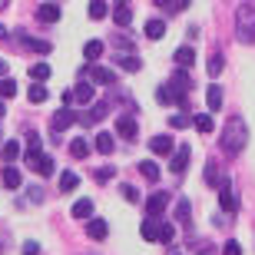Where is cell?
Listing matches in <instances>:
<instances>
[{"mask_svg":"<svg viewBox=\"0 0 255 255\" xmlns=\"http://www.w3.org/2000/svg\"><path fill=\"white\" fill-rule=\"evenodd\" d=\"M172 236H176V226L172 222H162V242H172Z\"/></svg>","mask_w":255,"mask_h":255,"instance_id":"7bdbcfd3","label":"cell"},{"mask_svg":"<svg viewBox=\"0 0 255 255\" xmlns=\"http://www.w3.org/2000/svg\"><path fill=\"white\" fill-rule=\"evenodd\" d=\"M3 113H7V110H3V100H0V116H3Z\"/></svg>","mask_w":255,"mask_h":255,"instance_id":"db71d44e","label":"cell"},{"mask_svg":"<svg viewBox=\"0 0 255 255\" xmlns=\"http://www.w3.org/2000/svg\"><path fill=\"white\" fill-rule=\"evenodd\" d=\"M27 166H30L33 172H40L43 179L57 172V166H53V159H50V156H43L40 149H27Z\"/></svg>","mask_w":255,"mask_h":255,"instance_id":"3957f363","label":"cell"},{"mask_svg":"<svg viewBox=\"0 0 255 255\" xmlns=\"http://www.w3.org/2000/svg\"><path fill=\"white\" fill-rule=\"evenodd\" d=\"M206 103H209V110H212V113H216V110H222V90H219L216 83L206 90Z\"/></svg>","mask_w":255,"mask_h":255,"instance_id":"44dd1931","label":"cell"},{"mask_svg":"<svg viewBox=\"0 0 255 255\" xmlns=\"http://www.w3.org/2000/svg\"><path fill=\"white\" fill-rule=\"evenodd\" d=\"M20 43L27 50H37V53H50V43H43V40H30V37H20Z\"/></svg>","mask_w":255,"mask_h":255,"instance_id":"d6a6232c","label":"cell"},{"mask_svg":"<svg viewBox=\"0 0 255 255\" xmlns=\"http://www.w3.org/2000/svg\"><path fill=\"white\" fill-rule=\"evenodd\" d=\"M30 199H33V202H43V189H40V186H30Z\"/></svg>","mask_w":255,"mask_h":255,"instance_id":"7dc6e473","label":"cell"},{"mask_svg":"<svg viewBox=\"0 0 255 255\" xmlns=\"http://www.w3.org/2000/svg\"><path fill=\"white\" fill-rule=\"evenodd\" d=\"M63 103L73 106V103H93V83L90 80H83V83H76L73 90H66L63 93Z\"/></svg>","mask_w":255,"mask_h":255,"instance_id":"277c9868","label":"cell"},{"mask_svg":"<svg viewBox=\"0 0 255 255\" xmlns=\"http://www.w3.org/2000/svg\"><path fill=\"white\" fill-rule=\"evenodd\" d=\"M139 232H142V239L146 242H162V222L159 219H142V226H139Z\"/></svg>","mask_w":255,"mask_h":255,"instance_id":"8992f818","label":"cell"},{"mask_svg":"<svg viewBox=\"0 0 255 255\" xmlns=\"http://www.w3.org/2000/svg\"><path fill=\"white\" fill-rule=\"evenodd\" d=\"M10 7V0H0V10H7Z\"/></svg>","mask_w":255,"mask_h":255,"instance_id":"f5cc1de1","label":"cell"},{"mask_svg":"<svg viewBox=\"0 0 255 255\" xmlns=\"http://www.w3.org/2000/svg\"><path fill=\"white\" fill-rule=\"evenodd\" d=\"M113 176H116L113 166H103V169H96V172H93V179H96V182H110Z\"/></svg>","mask_w":255,"mask_h":255,"instance_id":"ab89813d","label":"cell"},{"mask_svg":"<svg viewBox=\"0 0 255 255\" xmlns=\"http://www.w3.org/2000/svg\"><path fill=\"white\" fill-rule=\"evenodd\" d=\"M40 252V242H23V255H37Z\"/></svg>","mask_w":255,"mask_h":255,"instance_id":"bcb514c9","label":"cell"},{"mask_svg":"<svg viewBox=\"0 0 255 255\" xmlns=\"http://www.w3.org/2000/svg\"><path fill=\"white\" fill-rule=\"evenodd\" d=\"M249 142V126L242 116H229L226 129H222V149L229 152V156H239V152L246 149Z\"/></svg>","mask_w":255,"mask_h":255,"instance_id":"6da1fadb","label":"cell"},{"mask_svg":"<svg viewBox=\"0 0 255 255\" xmlns=\"http://www.w3.org/2000/svg\"><path fill=\"white\" fill-rule=\"evenodd\" d=\"M189 3H192V0H172V10H186Z\"/></svg>","mask_w":255,"mask_h":255,"instance_id":"c3c4849f","label":"cell"},{"mask_svg":"<svg viewBox=\"0 0 255 255\" xmlns=\"http://www.w3.org/2000/svg\"><path fill=\"white\" fill-rule=\"evenodd\" d=\"M186 166H189V146H179V149L172 152V159H169V169L179 176V172H186Z\"/></svg>","mask_w":255,"mask_h":255,"instance_id":"ba28073f","label":"cell"},{"mask_svg":"<svg viewBox=\"0 0 255 255\" xmlns=\"http://www.w3.org/2000/svg\"><path fill=\"white\" fill-rule=\"evenodd\" d=\"M76 186H80V176H76V172H70V169L60 172V189H63V192H73Z\"/></svg>","mask_w":255,"mask_h":255,"instance_id":"7402d4cb","label":"cell"},{"mask_svg":"<svg viewBox=\"0 0 255 255\" xmlns=\"http://www.w3.org/2000/svg\"><path fill=\"white\" fill-rule=\"evenodd\" d=\"M0 40H7V27H0Z\"/></svg>","mask_w":255,"mask_h":255,"instance_id":"816d5d0a","label":"cell"},{"mask_svg":"<svg viewBox=\"0 0 255 255\" xmlns=\"http://www.w3.org/2000/svg\"><path fill=\"white\" fill-rule=\"evenodd\" d=\"M222 63H226V60H222V53H212V57H209V76H219V73H222Z\"/></svg>","mask_w":255,"mask_h":255,"instance_id":"74e56055","label":"cell"},{"mask_svg":"<svg viewBox=\"0 0 255 255\" xmlns=\"http://www.w3.org/2000/svg\"><path fill=\"white\" fill-rule=\"evenodd\" d=\"M222 255H242V246H239V242H226Z\"/></svg>","mask_w":255,"mask_h":255,"instance_id":"f6af8a7d","label":"cell"},{"mask_svg":"<svg viewBox=\"0 0 255 255\" xmlns=\"http://www.w3.org/2000/svg\"><path fill=\"white\" fill-rule=\"evenodd\" d=\"M219 169H216V162H206V186H212V189H219Z\"/></svg>","mask_w":255,"mask_h":255,"instance_id":"836d02e7","label":"cell"},{"mask_svg":"<svg viewBox=\"0 0 255 255\" xmlns=\"http://www.w3.org/2000/svg\"><path fill=\"white\" fill-rule=\"evenodd\" d=\"M162 33H166V23L162 20H149L146 23V37L149 40H162Z\"/></svg>","mask_w":255,"mask_h":255,"instance_id":"484cf974","label":"cell"},{"mask_svg":"<svg viewBox=\"0 0 255 255\" xmlns=\"http://www.w3.org/2000/svg\"><path fill=\"white\" fill-rule=\"evenodd\" d=\"M83 57L90 60V63H96V60L103 57V40H90V43L83 47Z\"/></svg>","mask_w":255,"mask_h":255,"instance_id":"ffe728a7","label":"cell"},{"mask_svg":"<svg viewBox=\"0 0 255 255\" xmlns=\"http://www.w3.org/2000/svg\"><path fill=\"white\" fill-rule=\"evenodd\" d=\"M27 149H40V132H27Z\"/></svg>","mask_w":255,"mask_h":255,"instance_id":"ee69618b","label":"cell"},{"mask_svg":"<svg viewBox=\"0 0 255 255\" xmlns=\"http://www.w3.org/2000/svg\"><path fill=\"white\" fill-rule=\"evenodd\" d=\"M0 159L7 162V166H13V162L20 159V142H17V139H10V142H3V149H0Z\"/></svg>","mask_w":255,"mask_h":255,"instance_id":"5bb4252c","label":"cell"},{"mask_svg":"<svg viewBox=\"0 0 255 255\" xmlns=\"http://www.w3.org/2000/svg\"><path fill=\"white\" fill-rule=\"evenodd\" d=\"M0 182H3L7 189H20V186H23V176H20L17 166H3V172H0Z\"/></svg>","mask_w":255,"mask_h":255,"instance_id":"9c48e42d","label":"cell"},{"mask_svg":"<svg viewBox=\"0 0 255 255\" xmlns=\"http://www.w3.org/2000/svg\"><path fill=\"white\" fill-rule=\"evenodd\" d=\"M123 199L126 202H139V189L136 186H123Z\"/></svg>","mask_w":255,"mask_h":255,"instance_id":"b9f144b4","label":"cell"},{"mask_svg":"<svg viewBox=\"0 0 255 255\" xmlns=\"http://www.w3.org/2000/svg\"><path fill=\"white\" fill-rule=\"evenodd\" d=\"M70 152H73L76 159H86V156H90V142L86 139H70Z\"/></svg>","mask_w":255,"mask_h":255,"instance_id":"4316f807","label":"cell"},{"mask_svg":"<svg viewBox=\"0 0 255 255\" xmlns=\"http://www.w3.org/2000/svg\"><path fill=\"white\" fill-rule=\"evenodd\" d=\"M219 202H222V209H226L229 216L239 209V202H236V192H232V182H219Z\"/></svg>","mask_w":255,"mask_h":255,"instance_id":"52a82bcc","label":"cell"},{"mask_svg":"<svg viewBox=\"0 0 255 255\" xmlns=\"http://www.w3.org/2000/svg\"><path fill=\"white\" fill-rule=\"evenodd\" d=\"M96 149L103 152V156H110L113 152V136L110 132H96Z\"/></svg>","mask_w":255,"mask_h":255,"instance_id":"83f0119b","label":"cell"},{"mask_svg":"<svg viewBox=\"0 0 255 255\" xmlns=\"http://www.w3.org/2000/svg\"><path fill=\"white\" fill-rule=\"evenodd\" d=\"M113 20H116V27H129V20H132V10L126 7V3H120V7H116V13H113Z\"/></svg>","mask_w":255,"mask_h":255,"instance_id":"d4e9b609","label":"cell"},{"mask_svg":"<svg viewBox=\"0 0 255 255\" xmlns=\"http://www.w3.org/2000/svg\"><path fill=\"white\" fill-rule=\"evenodd\" d=\"M236 40L239 43H255V7L252 3H242L236 13Z\"/></svg>","mask_w":255,"mask_h":255,"instance_id":"7a4b0ae2","label":"cell"},{"mask_svg":"<svg viewBox=\"0 0 255 255\" xmlns=\"http://www.w3.org/2000/svg\"><path fill=\"white\" fill-rule=\"evenodd\" d=\"M90 216H93V202L90 199H80L73 206V219H90Z\"/></svg>","mask_w":255,"mask_h":255,"instance_id":"cb8c5ba5","label":"cell"},{"mask_svg":"<svg viewBox=\"0 0 255 255\" xmlns=\"http://www.w3.org/2000/svg\"><path fill=\"white\" fill-rule=\"evenodd\" d=\"M169 126H172V129H186V126H189V116H186V113H172Z\"/></svg>","mask_w":255,"mask_h":255,"instance_id":"f35d334b","label":"cell"},{"mask_svg":"<svg viewBox=\"0 0 255 255\" xmlns=\"http://www.w3.org/2000/svg\"><path fill=\"white\" fill-rule=\"evenodd\" d=\"M106 232H110V226L103 219H86V236L90 239H106Z\"/></svg>","mask_w":255,"mask_h":255,"instance_id":"4fadbf2b","label":"cell"},{"mask_svg":"<svg viewBox=\"0 0 255 255\" xmlns=\"http://www.w3.org/2000/svg\"><path fill=\"white\" fill-rule=\"evenodd\" d=\"M20 86L17 80H10V76H0V100H10V96H17Z\"/></svg>","mask_w":255,"mask_h":255,"instance_id":"d6986e66","label":"cell"},{"mask_svg":"<svg viewBox=\"0 0 255 255\" xmlns=\"http://www.w3.org/2000/svg\"><path fill=\"white\" fill-rule=\"evenodd\" d=\"M166 206H169V196H166V192H156V196H149V216L152 219H159L162 212H166Z\"/></svg>","mask_w":255,"mask_h":255,"instance_id":"30bf717a","label":"cell"},{"mask_svg":"<svg viewBox=\"0 0 255 255\" xmlns=\"http://www.w3.org/2000/svg\"><path fill=\"white\" fill-rule=\"evenodd\" d=\"M113 80H116V73H113V70H106V66H93V70H90V83L110 86Z\"/></svg>","mask_w":255,"mask_h":255,"instance_id":"7c38bea8","label":"cell"},{"mask_svg":"<svg viewBox=\"0 0 255 255\" xmlns=\"http://www.w3.org/2000/svg\"><path fill=\"white\" fill-rule=\"evenodd\" d=\"M156 96H159V103H166V106H169L172 100H176V93H172L169 86H159V93H156Z\"/></svg>","mask_w":255,"mask_h":255,"instance_id":"60d3db41","label":"cell"},{"mask_svg":"<svg viewBox=\"0 0 255 255\" xmlns=\"http://www.w3.org/2000/svg\"><path fill=\"white\" fill-rule=\"evenodd\" d=\"M30 103H47V96H50V90H47V86H43V83H33V86H30Z\"/></svg>","mask_w":255,"mask_h":255,"instance_id":"603a6c76","label":"cell"},{"mask_svg":"<svg viewBox=\"0 0 255 255\" xmlns=\"http://www.w3.org/2000/svg\"><path fill=\"white\" fill-rule=\"evenodd\" d=\"M37 20L40 23H57L60 20V7L57 3H40L37 7Z\"/></svg>","mask_w":255,"mask_h":255,"instance_id":"8fae6325","label":"cell"},{"mask_svg":"<svg viewBox=\"0 0 255 255\" xmlns=\"http://www.w3.org/2000/svg\"><path fill=\"white\" fill-rule=\"evenodd\" d=\"M149 149L156 152V156H169V152H172V139H169V136H152Z\"/></svg>","mask_w":255,"mask_h":255,"instance_id":"9a60e30c","label":"cell"},{"mask_svg":"<svg viewBox=\"0 0 255 255\" xmlns=\"http://www.w3.org/2000/svg\"><path fill=\"white\" fill-rule=\"evenodd\" d=\"M73 123H80V116L73 113V106H63V110H57V113H53V132L70 129Z\"/></svg>","mask_w":255,"mask_h":255,"instance_id":"5b68a950","label":"cell"},{"mask_svg":"<svg viewBox=\"0 0 255 255\" xmlns=\"http://www.w3.org/2000/svg\"><path fill=\"white\" fill-rule=\"evenodd\" d=\"M172 86H176V90H189V86H192L189 73H186V70H176V76H172Z\"/></svg>","mask_w":255,"mask_h":255,"instance_id":"e575fe53","label":"cell"},{"mask_svg":"<svg viewBox=\"0 0 255 255\" xmlns=\"http://www.w3.org/2000/svg\"><path fill=\"white\" fill-rule=\"evenodd\" d=\"M176 216H179V222H182V226L189 229V222H192V216H189V199H186V196H182V199H179V212H176Z\"/></svg>","mask_w":255,"mask_h":255,"instance_id":"d590c367","label":"cell"},{"mask_svg":"<svg viewBox=\"0 0 255 255\" xmlns=\"http://www.w3.org/2000/svg\"><path fill=\"white\" fill-rule=\"evenodd\" d=\"M7 70H10V66H7V60H0V76H7Z\"/></svg>","mask_w":255,"mask_h":255,"instance_id":"681fc988","label":"cell"},{"mask_svg":"<svg viewBox=\"0 0 255 255\" xmlns=\"http://www.w3.org/2000/svg\"><path fill=\"white\" fill-rule=\"evenodd\" d=\"M139 172H142V176H146L149 182H156V179H159V169H156V162H152V159L139 162Z\"/></svg>","mask_w":255,"mask_h":255,"instance_id":"4dcf8cb0","label":"cell"},{"mask_svg":"<svg viewBox=\"0 0 255 255\" xmlns=\"http://www.w3.org/2000/svg\"><path fill=\"white\" fill-rule=\"evenodd\" d=\"M116 3H126V0H116Z\"/></svg>","mask_w":255,"mask_h":255,"instance_id":"11a10c76","label":"cell"},{"mask_svg":"<svg viewBox=\"0 0 255 255\" xmlns=\"http://www.w3.org/2000/svg\"><path fill=\"white\" fill-rule=\"evenodd\" d=\"M103 116H106V103H96L86 116H80V123H83V126H93V123H100Z\"/></svg>","mask_w":255,"mask_h":255,"instance_id":"e0dca14e","label":"cell"},{"mask_svg":"<svg viewBox=\"0 0 255 255\" xmlns=\"http://www.w3.org/2000/svg\"><path fill=\"white\" fill-rule=\"evenodd\" d=\"M192 126H196L199 132H212V129H216V123H212V116H209V113H199L196 120H192Z\"/></svg>","mask_w":255,"mask_h":255,"instance_id":"f1b7e54d","label":"cell"},{"mask_svg":"<svg viewBox=\"0 0 255 255\" xmlns=\"http://www.w3.org/2000/svg\"><path fill=\"white\" fill-rule=\"evenodd\" d=\"M30 76H33L37 83H43V80L50 76V66L47 63H33V66H30Z\"/></svg>","mask_w":255,"mask_h":255,"instance_id":"8d00e7d4","label":"cell"},{"mask_svg":"<svg viewBox=\"0 0 255 255\" xmlns=\"http://www.w3.org/2000/svg\"><path fill=\"white\" fill-rule=\"evenodd\" d=\"M116 132H123L126 139H136V120H132V116H120V120H116Z\"/></svg>","mask_w":255,"mask_h":255,"instance_id":"2e32d148","label":"cell"},{"mask_svg":"<svg viewBox=\"0 0 255 255\" xmlns=\"http://www.w3.org/2000/svg\"><path fill=\"white\" fill-rule=\"evenodd\" d=\"M106 10H110V7H106V0H90V17H93V20H103Z\"/></svg>","mask_w":255,"mask_h":255,"instance_id":"1f68e13d","label":"cell"},{"mask_svg":"<svg viewBox=\"0 0 255 255\" xmlns=\"http://www.w3.org/2000/svg\"><path fill=\"white\" fill-rule=\"evenodd\" d=\"M152 3H159V7H172V0H152Z\"/></svg>","mask_w":255,"mask_h":255,"instance_id":"f907efd6","label":"cell"},{"mask_svg":"<svg viewBox=\"0 0 255 255\" xmlns=\"http://www.w3.org/2000/svg\"><path fill=\"white\" fill-rule=\"evenodd\" d=\"M120 66H123L126 73H136V70L142 66V60H139V57H132V53H126V57L120 53Z\"/></svg>","mask_w":255,"mask_h":255,"instance_id":"f546056e","label":"cell"},{"mask_svg":"<svg viewBox=\"0 0 255 255\" xmlns=\"http://www.w3.org/2000/svg\"><path fill=\"white\" fill-rule=\"evenodd\" d=\"M176 63H179L182 70H189V66L196 63V50H192V47H179V50H176Z\"/></svg>","mask_w":255,"mask_h":255,"instance_id":"ac0fdd59","label":"cell"}]
</instances>
